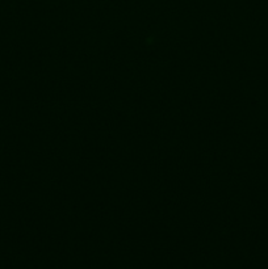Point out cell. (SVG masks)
Returning a JSON list of instances; mask_svg holds the SVG:
<instances>
[]
</instances>
